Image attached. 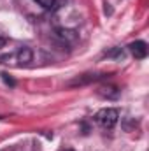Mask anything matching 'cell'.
I'll return each mask as SVG.
<instances>
[{
  "instance_id": "cell-5",
  "label": "cell",
  "mask_w": 149,
  "mask_h": 151,
  "mask_svg": "<svg viewBox=\"0 0 149 151\" xmlns=\"http://www.w3.org/2000/svg\"><path fill=\"white\" fill-rule=\"evenodd\" d=\"M4 44H5V39H4V37H0V47H2Z\"/></svg>"
},
{
  "instance_id": "cell-1",
  "label": "cell",
  "mask_w": 149,
  "mask_h": 151,
  "mask_svg": "<svg viewBox=\"0 0 149 151\" xmlns=\"http://www.w3.org/2000/svg\"><path fill=\"white\" fill-rule=\"evenodd\" d=\"M95 119L104 128H114L117 119H119V113L114 107H105V109H100L98 113L95 114Z\"/></svg>"
},
{
  "instance_id": "cell-4",
  "label": "cell",
  "mask_w": 149,
  "mask_h": 151,
  "mask_svg": "<svg viewBox=\"0 0 149 151\" xmlns=\"http://www.w3.org/2000/svg\"><path fill=\"white\" fill-rule=\"evenodd\" d=\"M39 5H42L44 9H51L53 5H54V0H35Z\"/></svg>"
},
{
  "instance_id": "cell-2",
  "label": "cell",
  "mask_w": 149,
  "mask_h": 151,
  "mask_svg": "<svg viewBox=\"0 0 149 151\" xmlns=\"http://www.w3.org/2000/svg\"><path fill=\"white\" fill-rule=\"evenodd\" d=\"M130 53H132L135 58L142 60V58L148 56V44H146L144 40H135V42L130 44Z\"/></svg>"
},
{
  "instance_id": "cell-6",
  "label": "cell",
  "mask_w": 149,
  "mask_h": 151,
  "mask_svg": "<svg viewBox=\"0 0 149 151\" xmlns=\"http://www.w3.org/2000/svg\"><path fill=\"white\" fill-rule=\"evenodd\" d=\"M67 151H74V150H67Z\"/></svg>"
},
{
  "instance_id": "cell-3",
  "label": "cell",
  "mask_w": 149,
  "mask_h": 151,
  "mask_svg": "<svg viewBox=\"0 0 149 151\" xmlns=\"http://www.w3.org/2000/svg\"><path fill=\"white\" fill-rule=\"evenodd\" d=\"M32 49L30 47H21L19 51H18V62L19 63H30L32 62Z\"/></svg>"
}]
</instances>
